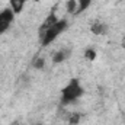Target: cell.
<instances>
[{"label":"cell","mask_w":125,"mask_h":125,"mask_svg":"<svg viewBox=\"0 0 125 125\" xmlns=\"http://www.w3.org/2000/svg\"><path fill=\"white\" fill-rule=\"evenodd\" d=\"M83 87L80 86V82L77 79L70 80V83L62 89L61 92V103L62 105H68L73 103L74 100H77L82 94H83Z\"/></svg>","instance_id":"6da1fadb"},{"label":"cell","mask_w":125,"mask_h":125,"mask_svg":"<svg viewBox=\"0 0 125 125\" xmlns=\"http://www.w3.org/2000/svg\"><path fill=\"white\" fill-rule=\"evenodd\" d=\"M67 25H68V23H67L65 19H61V21H58L55 25H52L48 31L41 36V39H42V45L47 47V45H50L51 42H54L55 38H57L61 32H64L65 29H67Z\"/></svg>","instance_id":"7a4b0ae2"},{"label":"cell","mask_w":125,"mask_h":125,"mask_svg":"<svg viewBox=\"0 0 125 125\" xmlns=\"http://www.w3.org/2000/svg\"><path fill=\"white\" fill-rule=\"evenodd\" d=\"M13 19H15V13H13L12 9H4V10L0 12V35L9 29Z\"/></svg>","instance_id":"3957f363"},{"label":"cell","mask_w":125,"mask_h":125,"mask_svg":"<svg viewBox=\"0 0 125 125\" xmlns=\"http://www.w3.org/2000/svg\"><path fill=\"white\" fill-rule=\"evenodd\" d=\"M58 22V19H57V16H55V13H50L48 16H47V19L42 22V25H41V28H39V38L45 33V32L48 31L52 25H55Z\"/></svg>","instance_id":"277c9868"},{"label":"cell","mask_w":125,"mask_h":125,"mask_svg":"<svg viewBox=\"0 0 125 125\" xmlns=\"http://www.w3.org/2000/svg\"><path fill=\"white\" fill-rule=\"evenodd\" d=\"M70 54H71V51L70 50H60V51H57L54 55H52V61L55 62V64H60V62L65 61L68 57H70Z\"/></svg>","instance_id":"5b68a950"},{"label":"cell","mask_w":125,"mask_h":125,"mask_svg":"<svg viewBox=\"0 0 125 125\" xmlns=\"http://www.w3.org/2000/svg\"><path fill=\"white\" fill-rule=\"evenodd\" d=\"M26 1H28V0H10V9L13 10L15 15H19V13L23 10Z\"/></svg>","instance_id":"8992f818"},{"label":"cell","mask_w":125,"mask_h":125,"mask_svg":"<svg viewBox=\"0 0 125 125\" xmlns=\"http://www.w3.org/2000/svg\"><path fill=\"white\" fill-rule=\"evenodd\" d=\"M90 31L94 35H105L108 32V26L105 23H102V22H94L93 25L90 26Z\"/></svg>","instance_id":"52a82bcc"},{"label":"cell","mask_w":125,"mask_h":125,"mask_svg":"<svg viewBox=\"0 0 125 125\" xmlns=\"http://www.w3.org/2000/svg\"><path fill=\"white\" fill-rule=\"evenodd\" d=\"M65 6H67V12L70 15H77V7H79L77 0H67Z\"/></svg>","instance_id":"ba28073f"},{"label":"cell","mask_w":125,"mask_h":125,"mask_svg":"<svg viewBox=\"0 0 125 125\" xmlns=\"http://www.w3.org/2000/svg\"><path fill=\"white\" fill-rule=\"evenodd\" d=\"M77 4H79V7H77V15H79V13L84 12L86 9H89V6L92 4V0H77Z\"/></svg>","instance_id":"9c48e42d"},{"label":"cell","mask_w":125,"mask_h":125,"mask_svg":"<svg viewBox=\"0 0 125 125\" xmlns=\"http://www.w3.org/2000/svg\"><path fill=\"white\" fill-rule=\"evenodd\" d=\"M80 119H82V115H80L79 112H73V114L68 116V124L70 125H77L80 122Z\"/></svg>","instance_id":"30bf717a"},{"label":"cell","mask_w":125,"mask_h":125,"mask_svg":"<svg viewBox=\"0 0 125 125\" xmlns=\"http://www.w3.org/2000/svg\"><path fill=\"white\" fill-rule=\"evenodd\" d=\"M96 51H94L93 48H87L86 51H84V57H86V60H89V61H94L96 60Z\"/></svg>","instance_id":"8fae6325"},{"label":"cell","mask_w":125,"mask_h":125,"mask_svg":"<svg viewBox=\"0 0 125 125\" xmlns=\"http://www.w3.org/2000/svg\"><path fill=\"white\" fill-rule=\"evenodd\" d=\"M32 65L35 67V68H38V70H42L44 67H45V60L42 58V57H36L33 62H32Z\"/></svg>","instance_id":"7c38bea8"},{"label":"cell","mask_w":125,"mask_h":125,"mask_svg":"<svg viewBox=\"0 0 125 125\" xmlns=\"http://www.w3.org/2000/svg\"><path fill=\"white\" fill-rule=\"evenodd\" d=\"M15 125H19V124H15Z\"/></svg>","instance_id":"4fadbf2b"},{"label":"cell","mask_w":125,"mask_h":125,"mask_svg":"<svg viewBox=\"0 0 125 125\" xmlns=\"http://www.w3.org/2000/svg\"><path fill=\"white\" fill-rule=\"evenodd\" d=\"M38 125H41V124H38Z\"/></svg>","instance_id":"5bb4252c"},{"label":"cell","mask_w":125,"mask_h":125,"mask_svg":"<svg viewBox=\"0 0 125 125\" xmlns=\"http://www.w3.org/2000/svg\"><path fill=\"white\" fill-rule=\"evenodd\" d=\"M124 47H125V45H124Z\"/></svg>","instance_id":"9a60e30c"}]
</instances>
